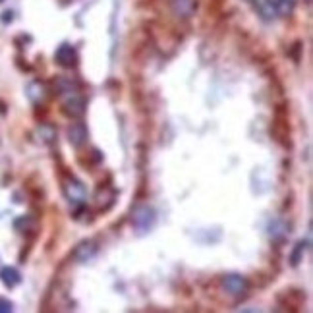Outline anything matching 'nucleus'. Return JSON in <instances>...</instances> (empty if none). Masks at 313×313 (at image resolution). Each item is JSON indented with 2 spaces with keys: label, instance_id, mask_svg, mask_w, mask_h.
<instances>
[{
  "label": "nucleus",
  "instance_id": "9",
  "mask_svg": "<svg viewBox=\"0 0 313 313\" xmlns=\"http://www.w3.org/2000/svg\"><path fill=\"white\" fill-rule=\"evenodd\" d=\"M25 93H27L31 103H35V105H45L47 99L50 97V87H48L45 81H41V79H33V81L27 83Z\"/></svg>",
  "mask_w": 313,
  "mask_h": 313
},
{
  "label": "nucleus",
  "instance_id": "10",
  "mask_svg": "<svg viewBox=\"0 0 313 313\" xmlns=\"http://www.w3.org/2000/svg\"><path fill=\"white\" fill-rule=\"evenodd\" d=\"M97 250H99V246H97L95 240H91V238L89 240H81L78 246L74 248V251H72V257H74L76 263H87L97 255Z\"/></svg>",
  "mask_w": 313,
  "mask_h": 313
},
{
  "label": "nucleus",
  "instance_id": "24",
  "mask_svg": "<svg viewBox=\"0 0 313 313\" xmlns=\"http://www.w3.org/2000/svg\"><path fill=\"white\" fill-rule=\"evenodd\" d=\"M12 14H14V12H10V10H8V12H4V16L0 17V19H2V21H4V23H8V21H12Z\"/></svg>",
  "mask_w": 313,
  "mask_h": 313
},
{
  "label": "nucleus",
  "instance_id": "7",
  "mask_svg": "<svg viewBox=\"0 0 313 313\" xmlns=\"http://www.w3.org/2000/svg\"><path fill=\"white\" fill-rule=\"evenodd\" d=\"M66 136H68V143L74 147V149H81L87 140H89V132H87V126L81 120H74L72 124L68 126L66 130Z\"/></svg>",
  "mask_w": 313,
  "mask_h": 313
},
{
  "label": "nucleus",
  "instance_id": "5",
  "mask_svg": "<svg viewBox=\"0 0 313 313\" xmlns=\"http://www.w3.org/2000/svg\"><path fill=\"white\" fill-rule=\"evenodd\" d=\"M220 284H222V288H224L226 294L236 296V298L246 296L251 288L250 279L244 277V275H240V273H228V275H224V277L220 279Z\"/></svg>",
  "mask_w": 313,
  "mask_h": 313
},
{
  "label": "nucleus",
  "instance_id": "17",
  "mask_svg": "<svg viewBox=\"0 0 313 313\" xmlns=\"http://www.w3.org/2000/svg\"><path fill=\"white\" fill-rule=\"evenodd\" d=\"M0 281L4 282L6 288H16L17 284L21 282V275L16 267H4L0 271Z\"/></svg>",
  "mask_w": 313,
  "mask_h": 313
},
{
  "label": "nucleus",
  "instance_id": "13",
  "mask_svg": "<svg viewBox=\"0 0 313 313\" xmlns=\"http://www.w3.org/2000/svg\"><path fill=\"white\" fill-rule=\"evenodd\" d=\"M33 138H35L37 143H41V145H52V143H56V140H58V130H56L54 124L43 122V124H39L35 128Z\"/></svg>",
  "mask_w": 313,
  "mask_h": 313
},
{
  "label": "nucleus",
  "instance_id": "21",
  "mask_svg": "<svg viewBox=\"0 0 313 313\" xmlns=\"http://www.w3.org/2000/svg\"><path fill=\"white\" fill-rule=\"evenodd\" d=\"M271 238L279 240V242H282L286 238V226H284L282 220H273V224H271Z\"/></svg>",
  "mask_w": 313,
  "mask_h": 313
},
{
  "label": "nucleus",
  "instance_id": "25",
  "mask_svg": "<svg viewBox=\"0 0 313 313\" xmlns=\"http://www.w3.org/2000/svg\"><path fill=\"white\" fill-rule=\"evenodd\" d=\"M0 2H4V0H0Z\"/></svg>",
  "mask_w": 313,
  "mask_h": 313
},
{
  "label": "nucleus",
  "instance_id": "3",
  "mask_svg": "<svg viewBox=\"0 0 313 313\" xmlns=\"http://www.w3.org/2000/svg\"><path fill=\"white\" fill-rule=\"evenodd\" d=\"M64 116L70 120H81L87 112V101L81 91H72V93L62 95V107H60Z\"/></svg>",
  "mask_w": 313,
  "mask_h": 313
},
{
  "label": "nucleus",
  "instance_id": "6",
  "mask_svg": "<svg viewBox=\"0 0 313 313\" xmlns=\"http://www.w3.org/2000/svg\"><path fill=\"white\" fill-rule=\"evenodd\" d=\"M279 306L284 310H290V312H298L304 304H306V292L304 290H296V288H290V290H282L281 294L277 296Z\"/></svg>",
  "mask_w": 313,
  "mask_h": 313
},
{
  "label": "nucleus",
  "instance_id": "16",
  "mask_svg": "<svg viewBox=\"0 0 313 313\" xmlns=\"http://www.w3.org/2000/svg\"><path fill=\"white\" fill-rule=\"evenodd\" d=\"M250 4L255 8V12L263 17L265 21H273V19L277 17V10H275V6L271 4V0H251Z\"/></svg>",
  "mask_w": 313,
  "mask_h": 313
},
{
  "label": "nucleus",
  "instance_id": "22",
  "mask_svg": "<svg viewBox=\"0 0 313 313\" xmlns=\"http://www.w3.org/2000/svg\"><path fill=\"white\" fill-rule=\"evenodd\" d=\"M14 310V306H12V302H8V300H4V298H0V313H10Z\"/></svg>",
  "mask_w": 313,
  "mask_h": 313
},
{
  "label": "nucleus",
  "instance_id": "2",
  "mask_svg": "<svg viewBox=\"0 0 313 313\" xmlns=\"http://www.w3.org/2000/svg\"><path fill=\"white\" fill-rule=\"evenodd\" d=\"M60 188H62V195L66 201L72 205H81L87 201V189L83 186V182L78 180L70 170H64L60 174Z\"/></svg>",
  "mask_w": 313,
  "mask_h": 313
},
{
  "label": "nucleus",
  "instance_id": "19",
  "mask_svg": "<svg viewBox=\"0 0 313 313\" xmlns=\"http://www.w3.org/2000/svg\"><path fill=\"white\" fill-rule=\"evenodd\" d=\"M310 248V242L308 240H302V242H298L296 246H294V250L290 253V265L292 267H298L302 261H304V255H306V251Z\"/></svg>",
  "mask_w": 313,
  "mask_h": 313
},
{
  "label": "nucleus",
  "instance_id": "12",
  "mask_svg": "<svg viewBox=\"0 0 313 313\" xmlns=\"http://www.w3.org/2000/svg\"><path fill=\"white\" fill-rule=\"evenodd\" d=\"M54 60H56L58 66H62V68H74L78 64V52H76V48L72 47L70 43H64V45H60V47L56 48Z\"/></svg>",
  "mask_w": 313,
  "mask_h": 313
},
{
  "label": "nucleus",
  "instance_id": "20",
  "mask_svg": "<svg viewBox=\"0 0 313 313\" xmlns=\"http://www.w3.org/2000/svg\"><path fill=\"white\" fill-rule=\"evenodd\" d=\"M273 6H275V10H277V16L288 17L294 14L296 2H294V0H273Z\"/></svg>",
  "mask_w": 313,
  "mask_h": 313
},
{
  "label": "nucleus",
  "instance_id": "1",
  "mask_svg": "<svg viewBox=\"0 0 313 313\" xmlns=\"http://www.w3.org/2000/svg\"><path fill=\"white\" fill-rule=\"evenodd\" d=\"M271 134H273L275 141L281 145L282 149L290 151L294 147V143H292V132H290V116H288V107L286 105H277L275 107Z\"/></svg>",
  "mask_w": 313,
  "mask_h": 313
},
{
  "label": "nucleus",
  "instance_id": "23",
  "mask_svg": "<svg viewBox=\"0 0 313 313\" xmlns=\"http://www.w3.org/2000/svg\"><path fill=\"white\" fill-rule=\"evenodd\" d=\"M300 50H302V43H294V47H292V60L294 62H300Z\"/></svg>",
  "mask_w": 313,
  "mask_h": 313
},
{
  "label": "nucleus",
  "instance_id": "14",
  "mask_svg": "<svg viewBox=\"0 0 313 313\" xmlns=\"http://www.w3.org/2000/svg\"><path fill=\"white\" fill-rule=\"evenodd\" d=\"M56 95H66V93H72V91H79V83L78 79H74L72 76H58V78L52 81V89Z\"/></svg>",
  "mask_w": 313,
  "mask_h": 313
},
{
  "label": "nucleus",
  "instance_id": "8",
  "mask_svg": "<svg viewBox=\"0 0 313 313\" xmlns=\"http://www.w3.org/2000/svg\"><path fill=\"white\" fill-rule=\"evenodd\" d=\"M116 197H118V191L112 188V186H99L97 193H95V207L99 213H107L110 211L114 203H116Z\"/></svg>",
  "mask_w": 313,
  "mask_h": 313
},
{
  "label": "nucleus",
  "instance_id": "18",
  "mask_svg": "<svg viewBox=\"0 0 313 313\" xmlns=\"http://www.w3.org/2000/svg\"><path fill=\"white\" fill-rule=\"evenodd\" d=\"M79 160V164L81 166H85V168H95V166H99L101 162H103V153L99 151V149H91V151H87L85 153V158L83 156H79L78 158Z\"/></svg>",
  "mask_w": 313,
  "mask_h": 313
},
{
  "label": "nucleus",
  "instance_id": "4",
  "mask_svg": "<svg viewBox=\"0 0 313 313\" xmlns=\"http://www.w3.org/2000/svg\"><path fill=\"white\" fill-rule=\"evenodd\" d=\"M155 209L149 205H138L132 213V226L138 230V234H145L155 226Z\"/></svg>",
  "mask_w": 313,
  "mask_h": 313
},
{
  "label": "nucleus",
  "instance_id": "15",
  "mask_svg": "<svg viewBox=\"0 0 313 313\" xmlns=\"http://www.w3.org/2000/svg\"><path fill=\"white\" fill-rule=\"evenodd\" d=\"M14 226H16L17 232L25 234L27 238H31V240L35 238V236H37V230H39V224H37L35 217H31V215H23V217L16 219Z\"/></svg>",
  "mask_w": 313,
  "mask_h": 313
},
{
  "label": "nucleus",
  "instance_id": "11",
  "mask_svg": "<svg viewBox=\"0 0 313 313\" xmlns=\"http://www.w3.org/2000/svg\"><path fill=\"white\" fill-rule=\"evenodd\" d=\"M170 12L178 19H189L197 12V0H170Z\"/></svg>",
  "mask_w": 313,
  "mask_h": 313
}]
</instances>
